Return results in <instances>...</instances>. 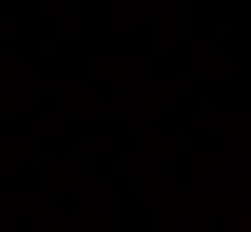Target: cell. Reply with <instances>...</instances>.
<instances>
[]
</instances>
